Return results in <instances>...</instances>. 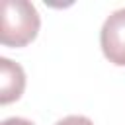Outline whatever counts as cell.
<instances>
[{"label": "cell", "mask_w": 125, "mask_h": 125, "mask_svg": "<svg viewBox=\"0 0 125 125\" xmlns=\"http://www.w3.org/2000/svg\"><path fill=\"white\" fill-rule=\"evenodd\" d=\"M41 20L37 8L27 0L2 2V27L0 41L6 47H25L39 31Z\"/></svg>", "instance_id": "cell-1"}, {"label": "cell", "mask_w": 125, "mask_h": 125, "mask_svg": "<svg viewBox=\"0 0 125 125\" xmlns=\"http://www.w3.org/2000/svg\"><path fill=\"white\" fill-rule=\"evenodd\" d=\"M100 45L109 62L125 66V8L105 18L100 31Z\"/></svg>", "instance_id": "cell-2"}, {"label": "cell", "mask_w": 125, "mask_h": 125, "mask_svg": "<svg viewBox=\"0 0 125 125\" xmlns=\"http://www.w3.org/2000/svg\"><path fill=\"white\" fill-rule=\"evenodd\" d=\"M23 88H25V72L23 68L2 57L0 59V104H10V102H16L21 94H23Z\"/></svg>", "instance_id": "cell-3"}, {"label": "cell", "mask_w": 125, "mask_h": 125, "mask_svg": "<svg viewBox=\"0 0 125 125\" xmlns=\"http://www.w3.org/2000/svg\"><path fill=\"white\" fill-rule=\"evenodd\" d=\"M55 125H94V123L88 117H84V115H68V117L57 121Z\"/></svg>", "instance_id": "cell-4"}, {"label": "cell", "mask_w": 125, "mask_h": 125, "mask_svg": "<svg viewBox=\"0 0 125 125\" xmlns=\"http://www.w3.org/2000/svg\"><path fill=\"white\" fill-rule=\"evenodd\" d=\"M2 125H33V123L23 119V117H8V119L2 121Z\"/></svg>", "instance_id": "cell-5"}]
</instances>
